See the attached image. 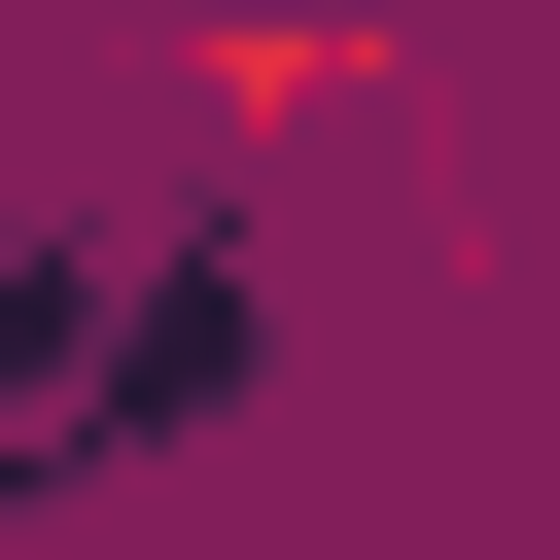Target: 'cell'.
I'll return each mask as SVG.
<instances>
[{"label": "cell", "instance_id": "6da1fadb", "mask_svg": "<svg viewBox=\"0 0 560 560\" xmlns=\"http://www.w3.org/2000/svg\"><path fill=\"white\" fill-rule=\"evenodd\" d=\"M245 385H280V210H70V245H0V525L210 455Z\"/></svg>", "mask_w": 560, "mask_h": 560}]
</instances>
